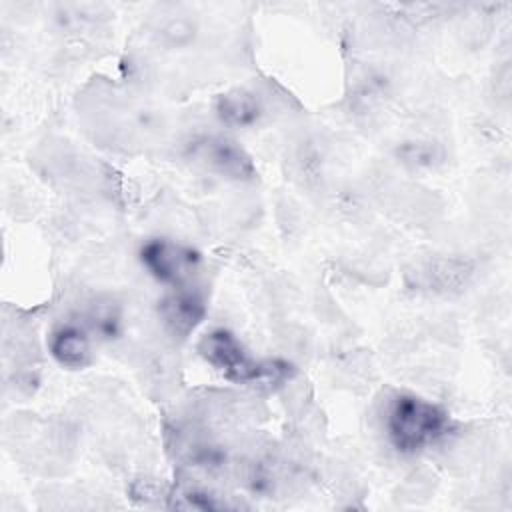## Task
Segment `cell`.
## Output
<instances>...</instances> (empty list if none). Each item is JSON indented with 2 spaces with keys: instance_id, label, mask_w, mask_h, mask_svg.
<instances>
[{
  "instance_id": "obj_1",
  "label": "cell",
  "mask_w": 512,
  "mask_h": 512,
  "mask_svg": "<svg viewBox=\"0 0 512 512\" xmlns=\"http://www.w3.org/2000/svg\"><path fill=\"white\" fill-rule=\"evenodd\" d=\"M450 426L448 412L412 392L394 394L384 410L388 442L400 454H418L436 444Z\"/></svg>"
},
{
  "instance_id": "obj_2",
  "label": "cell",
  "mask_w": 512,
  "mask_h": 512,
  "mask_svg": "<svg viewBox=\"0 0 512 512\" xmlns=\"http://www.w3.org/2000/svg\"><path fill=\"white\" fill-rule=\"evenodd\" d=\"M198 354L226 380L236 384L262 382L286 372V364L282 362L256 360L250 356L244 344L226 328H214L204 334L198 342Z\"/></svg>"
},
{
  "instance_id": "obj_3",
  "label": "cell",
  "mask_w": 512,
  "mask_h": 512,
  "mask_svg": "<svg viewBox=\"0 0 512 512\" xmlns=\"http://www.w3.org/2000/svg\"><path fill=\"white\" fill-rule=\"evenodd\" d=\"M138 258L152 278L178 288L184 286L200 264V252L170 238L146 240L138 250Z\"/></svg>"
},
{
  "instance_id": "obj_4",
  "label": "cell",
  "mask_w": 512,
  "mask_h": 512,
  "mask_svg": "<svg viewBox=\"0 0 512 512\" xmlns=\"http://www.w3.org/2000/svg\"><path fill=\"white\" fill-rule=\"evenodd\" d=\"M192 156H196L210 170L230 180L248 182L256 176V168L248 152L240 144L224 136H202L194 140Z\"/></svg>"
},
{
  "instance_id": "obj_5",
  "label": "cell",
  "mask_w": 512,
  "mask_h": 512,
  "mask_svg": "<svg viewBox=\"0 0 512 512\" xmlns=\"http://www.w3.org/2000/svg\"><path fill=\"white\" fill-rule=\"evenodd\" d=\"M158 314L164 322V326L174 334V336H188L190 332L196 330V326L204 320L206 316V302L202 294L188 290L184 286L174 288L162 300L158 302Z\"/></svg>"
},
{
  "instance_id": "obj_6",
  "label": "cell",
  "mask_w": 512,
  "mask_h": 512,
  "mask_svg": "<svg viewBox=\"0 0 512 512\" xmlns=\"http://www.w3.org/2000/svg\"><path fill=\"white\" fill-rule=\"evenodd\" d=\"M48 352L64 368H84L92 360L90 336L78 324H58L48 336Z\"/></svg>"
},
{
  "instance_id": "obj_7",
  "label": "cell",
  "mask_w": 512,
  "mask_h": 512,
  "mask_svg": "<svg viewBox=\"0 0 512 512\" xmlns=\"http://www.w3.org/2000/svg\"><path fill=\"white\" fill-rule=\"evenodd\" d=\"M216 114L218 118L236 128H246L258 122L262 114L260 98L250 90H230L222 94L216 102Z\"/></svg>"
},
{
  "instance_id": "obj_8",
  "label": "cell",
  "mask_w": 512,
  "mask_h": 512,
  "mask_svg": "<svg viewBox=\"0 0 512 512\" xmlns=\"http://www.w3.org/2000/svg\"><path fill=\"white\" fill-rule=\"evenodd\" d=\"M88 320L92 330L102 338H116L120 334L122 312H120V306L114 304L112 300L92 304L88 312Z\"/></svg>"
},
{
  "instance_id": "obj_9",
  "label": "cell",
  "mask_w": 512,
  "mask_h": 512,
  "mask_svg": "<svg viewBox=\"0 0 512 512\" xmlns=\"http://www.w3.org/2000/svg\"><path fill=\"white\" fill-rule=\"evenodd\" d=\"M176 508H194V510H216V508H222L224 504L216 500V496L204 492V490H198V488H192V490H184L180 494V500L174 502Z\"/></svg>"
}]
</instances>
